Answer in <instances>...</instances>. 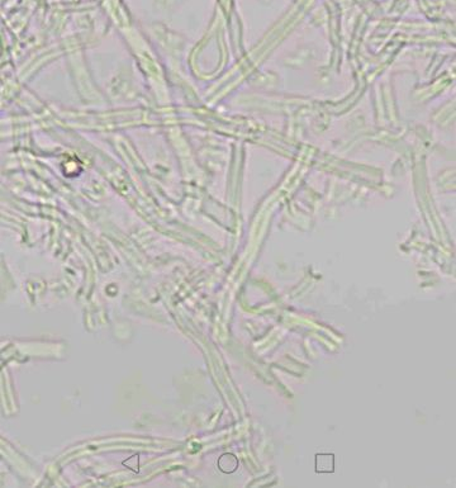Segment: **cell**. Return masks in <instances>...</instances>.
Masks as SVG:
<instances>
[{
	"label": "cell",
	"instance_id": "1",
	"mask_svg": "<svg viewBox=\"0 0 456 488\" xmlns=\"http://www.w3.org/2000/svg\"><path fill=\"white\" fill-rule=\"evenodd\" d=\"M334 462L335 458L334 455H329V454H322V455H317L316 458V471L320 472V473H329V472H334Z\"/></svg>",
	"mask_w": 456,
	"mask_h": 488
}]
</instances>
